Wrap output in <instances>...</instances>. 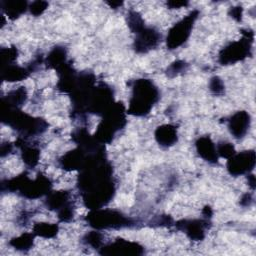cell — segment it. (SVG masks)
I'll use <instances>...</instances> for the list:
<instances>
[{
    "mask_svg": "<svg viewBox=\"0 0 256 256\" xmlns=\"http://www.w3.org/2000/svg\"><path fill=\"white\" fill-rule=\"evenodd\" d=\"M210 89L215 94H220L221 92H223L224 86L221 79L218 77H213L210 81Z\"/></svg>",
    "mask_w": 256,
    "mask_h": 256,
    "instance_id": "ac0fdd59",
    "label": "cell"
},
{
    "mask_svg": "<svg viewBox=\"0 0 256 256\" xmlns=\"http://www.w3.org/2000/svg\"><path fill=\"white\" fill-rule=\"evenodd\" d=\"M34 231L36 234L45 237V238H50L53 237L54 235H56L57 231H58V227L56 224H52V223H37L34 226Z\"/></svg>",
    "mask_w": 256,
    "mask_h": 256,
    "instance_id": "4fadbf2b",
    "label": "cell"
},
{
    "mask_svg": "<svg viewBox=\"0 0 256 256\" xmlns=\"http://www.w3.org/2000/svg\"><path fill=\"white\" fill-rule=\"evenodd\" d=\"M255 164V153L245 151L232 155L227 163V168L232 175H242L253 169Z\"/></svg>",
    "mask_w": 256,
    "mask_h": 256,
    "instance_id": "5b68a950",
    "label": "cell"
},
{
    "mask_svg": "<svg viewBox=\"0 0 256 256\" xmlns=\"http://www.w3.org/2000/svg\"><path fill=\"white\" fill-rule=\"evenodd\" d=\"M249 123V114L244 111H239L230 118L229 129L235 138H242L248 130Z\"/></svg>",
    "mask_w": 256,
    "mask_h": 256,
    "instance_id": "52a82bcc",
    "label": "cell"
},
{
    "mask_svg": "<svg viewBox=\"0 0 256 256\" xmlns=\"http://www.w3.org/2000/svg\"><path fill=\"white\" fill-rule=\"evenodd\" d=\"M33 236L31 234H22L11 240L10 244L19 250L29 249L33 243Z\"/></svg>",
    "mask_w": 256,
    "mask_h": 256,
    "instance_id": "9a60e30c",
    "label": "cell"
},
{
    "mask_svg": "<svg viewBox=\"0 0 256 256\" xmlns=\"http://www.w3.org/2000/svg\"><path fill=\"white\" fill-rule=\"evenodd\" d=\"M168 5L171 7V8H178V7H182V6H185L187 5V2H180V1H172V2H168Z\"/></svg>",
    "mask_w": 256,
    "mask_h": 256,
    "instance_id": "44dd1931",
    "label": "cell"
},
{
    "mask_svg": "<svg viewBox=\"0 0 256 256\" xmlns=\"http://www.w3.org/2000/svg\"><path fill=\"white\" fill-rule=\"evenodd\" d=\"M87 221L94 228H121L130 225V220L115 210H98L91 212Z\"/></svg>",
    "mask_w": 256,
    "mask_h": 256,
    "instance_id": "7a4b0ae2",
    "label": "cell"
},
{
    "mask_svg": "<svg viewBox=\"0 0 256 256\" xmlns=\"http://www.w3.org/2000/svg\"><path fill=\"white\" fill-rule=\"evenodd\" d=\"M241 14H242V8L241 7H233L231 9V15L233 18H235L236 20H240L241 19Z\"/></svg>",
    "mask_w": 256,
    "mask_h": 256,
    "instance_id": "ffe728a7",
    "label": "cell"
},
{
    "mask_svg": "<svg viewBox=\"0 0 256 256\" xmlns=\"http://www.w3.org/2000/svg\"><path fill=\"white\" fill-rule=\"evenodd\" d=\"M217 154L225 158H230L232 155L235 154L234 147L230 143H221L217 148Z\"/></svg>",
    "mask_w": 256,
    "mask_h": 256,
    "instance_id": "2e32d148",
    "label": "cell"
},
{
    "mask_svg": "<svg viewBox=\"0 0 256 256\" xmlns=\"http://www.w3.org/2000/svg\"><path fill=\"white\" fill-rule=\"evenodd\" d=\"M179 225L191 239L200 240L204 237V225L202 224V221H199V220L182 221L181 224L179 223Z\"/></svg>",
    "mask_w": 256,
    "mask_h": 256,
    "instance_id": "30bf717a",
    "label": "cell"
},
{
    "mask_svg": "<svg viewBox=\"0 0 256 256\" xmlns=\"http://www.w3.org/2000/svg\"><path fill=\"white\" fill-rule=\"evenodd\" d=\"M197 11L191 12L188 16L177 22L168 32L166 42L169 49H175L182 45L190 35L193 23L197 18Z\"/></svg>",
    "mask_w": 256,
    "mask_h": 256,
    "instance_id": "3957f363",
    "label": "cell"
},
{
    "mask_svg": "<svg viewBox=\"0 0 256 256\" xmlns=\"http://www.w3.org/2000/svg\"><path fill=\"white\" fill-rule=\"evenodd\" d=\"M47 6H48V4L44 1H35L29 6V10H30L31 14L38 16L45 11Z\"/></svg>",
    "mask_w": 256,
    "mask_h": 256,
    "instance_id": "e0dca14e",
    "label": "cell"
},
{
    "mask_svg": "<svg viewBox=\"0 0 256 256\" xmlns=\"http://www.w3.org/2000/svg\"><path fill=\"white\" fill-rule=\"evenodd\" d=\"M196 149L203 159L212 163L217 162V149L209 137H200L196 142Z\"/></svg>",
    "mask_w": 256,
    "mask_h": 256,
    "instance_id": "ba28073f",
    "label": "cell"
},
{
    "mask_svg": "<svg viewBox=\"0 0 256 256\" xmlns=\"http://www.w3.org/2000/svg\"><path fill=\"white\" fill-rule=\"evenodd\" d=\"M135 39V49L138 52H147L151 48L155 47L160 39L159 33L153 28L144 27L139 31Z\"/></svg>",
    "mask_w": 256,
    "mask_h": 256,
    "instance_id": "8992f818",
    "label": "cell"
},
{
    "mask_svg": "<svg viewBox=\"0 0 256 256\" xmlns=\"http://www.w3.org/2000/svg\"><path fill=\"white\" fill-rule=\"evenodd\" d=\"M157 99L158 90L150 80H136L129 103V112L137 116L146 115Z\"/></svg>",
    "mask_w": 256,
    "mask_h": 256,
    "instance_id": "6da1fadb",
    "label": "cell"
},
{
    "mask_svg": "<svg viewBox=\"0 0 256 256\" xmlns=\"http://www.w3.org/2000/svg\"><path fill=\"white\" fill-rule=\"evenodd\" d=\"M27 8V3L25 1H9L3 2V10L5 11L7 17L14 19L20 16Z\"/></svg>",
    "mask_w": 256,
    "mask_h": 256,
    "instance_id": "7c38bea8",
    "label": "cell"
},
{
    "mask_svg": "<svg viewBox=\"0 0 256 256\" xmlns=\"http://www.w3.org/2000/svg\"><path fill=\"white\" fill-rule=\"evenodd\" d=\"M184 68H185V63H184V62H182V61H176V62H174V63L170 66L169 70H170V72H173L174 74H177V73H179L180 71H182Z\"/></svg>",
    "mask_w": 256,
    "mask_h": 256,
    "instance_id": "d6986e66",
    "label": "cell"
},
{
    "mask_svg": "<svg viewBox=\"0 0 256 256\" xmlns=\"http://www.w3.org/2000/svg\"><path fill=\"white\" fill-rule=\"evenodd\" d=\"M23 161L30 167L35 166L38 163L39 151L34 147H23L22 149Z\"/></svg>",
    "mask_w": 256,
    "mask_h": 256,
    "instance_id": "5bb4252c",
    "label": "cell"
},
{
    "mask_svg": "<svg viewBox=\"0 0 256 256\" xmlns=\"http://www.w3.org/2000/svg\"><path fill=\"white\" fill-rule=\"evenodd\" d=\"M249 37L247 36L245 39H242L237 42H233L227 47H225L219 55L220 62L224 64H231L242 60L248 54L249 50Z\"/></svg>",
    "mask_w": 256,
    "mask_h": 256,
    "instance_id": "277c9868",
    "label": "cell"
},
{
    "mask_svg": "<svg viewBox=\"0 0 256 256\" xmlns=\"http://www.w3.org/2000/svg\"><path fill=\"white\" fill-rule=\"evenodd\" d=\"M28 71L20 66L8 65L2 71L3 79L7 81H20L27 77Z\"/></svg>",
    "mask_w": 256,
    "mask_h": 256,
    "instance_id": "8fae6325",
    "label": "cell"
},
{
    "mask_svg": "<svg viewBox=\"0 0 256 256\" xmlns=\"http://www.w3.org/2000/svg\"><path fill=\"white\" fill-rule=\"evenodd\" d=\"M155 138L157 142L165 147L173 145L177 141V131L172 125L166 124L157 128L155 132Z\"/></svg>",
    "mask_w": 256,
    "mask_h": 256,
    "instance_id": "9c48e42d",
    "label": "cell"
}]
</instances>
